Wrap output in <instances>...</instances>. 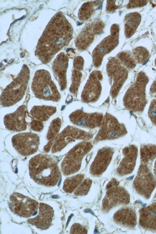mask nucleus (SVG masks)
Here are the masks:
<instances>
[{
	"label": "nucleus",
	"mask_w": 156,
	"mask_h": 234,
	"mask_svg": "<svg viewBox=\"0 0 156 234\" xmlns=\"http://www.w3.org/2000/svg\"><path fill=\"white\" fill-rule=\"evenodd\" d=\"M29 170L30 177L35 182L45 186H55L61 177L57 162L48 154H40L32 158Z\"/></svg>",
	"instance_id": "obj_2"
},
{
	"label": "nucleus",
	"mask_w": 156,
	"mask_h": 234,
	"mask_svg": "<svg viewBox=\"0 0 156 234\" xmlns=\"http://www.w3.org/2000/svg\"><path fill=\"white\" fill-rule=\"evenodd\" d=\"M91 75L82 94L83 100L86 101L96 100L100 93L101 86L99 82L95 76V74Z\"/></svg>",
	"instance_id": "obj_22"
},
{
	"label": "nucleus",
	"mask_w": 156,
	"mask_h": 234,
	"mask_svg": "<svg viewBox=\"0 0 156 234\" xmlns=\"http://www.w3.org/2000/svg\"><path fill=\"white\" fill-rule=\"evenodd\" d=\"M154 172L155 177L156 179V160L154 163Z\"/></svg>",
	"instance_id": "obj_41"
},
{
	"label": "nucleus",
	"mask_w": 156,
	"mask_h": 234,
	"mask_svg": "<svg viewBox=\"0 0 156 234\" xmlns=\"http://www.w3.org/2000/svg\"><path fill=\"white\" fill-rule=\"evenodd\" d=\"M141 15L137 12L127 14L125 18V34L127 38L131 37L136 32L141 20Z\"/></svg>",
	"instance_id": "obj_23"
},
{
	"label": "nucleus",
	"mask_w": 156,
	"mask_h": 234,
	"mask_svg": "<svg viewBox=\"0 0 156 234\" xmlns=\"http://www.w3.org/2000/svg\"><path fill=\"white\" fill-rule=\"evenodd\" d=\"M26 107L22 105L19 107L14 112L6 115L4 118L5 128L11 131L20 132L27 128L25 120Z\"/></svg>",
	"instance_id": "obj_14"
},
{
	"label": "nucleus",
	"mask_w": 156,
	"mask_h": 234,
	"mask_svg": "<svg viewBox=\"0 0 156 234\" xmlns=\"http://www.w3.org/2000/svg\"><path fill=\"white\" fill-rule=\"evenodd\" d=\"M149 81L148 77L143 71L137 74L136 79L128 89L124 98L125 107L135 112H142L147 103L146 88Z\"/></svg>",
	"instance_id": "obj_3"
},
{
	"label": "nucleus",
	"mask_w": 156,
	"mask_h": 234,
	"mask_svg": "<svg viewBox=\"0 0 156 234\" xmlns=\"http://www.w3.org/2000/svg\"><path fill=\"white\" fill-rule=\"evenodd\" d=\"M56 111L55 107L48 106H34L31 109L30 114L36 120L44 122L47 120Z\"/></svg>",
	"instance_id": "obj_24"
},
{
	"label": "nucleus",
	"mask_w": 156,
	"mask_h": 234,
	"mask_svg": "<svg viewBox=\"0 0 156 234\" xmlns=\"http://www.w3.org/2000/svg\"><path fill=\"white\" fill-rule=\"evenodd\" d=\"M44 127L43 122L37 120H33L30 123V129L35 131H41L43 129Z\"/></svg>",
	"instance_id": "obj_36"
},
{
	"label": "nucleus",
	"mask_w": 156,
	"mask_h": 234,
	"mask_svg": "<svg viewBox=\"0 0 156 234\" xmlns=\"http://www.w3.org/2000/svg\"><path fill=\"white\" fill-rule=\"evenodd\" d=\"M112 35L107 37L103 40L98 45L94 51V54L96 55H94V59L97 57V61L94 63L95 66H98L101 64V59L103 55L109 53L118 44V34L111 33ZM96 59L94 60L95 61Z\"/></svg>",
	"instance_id": "obj_21"
},
{
	"label": "nucleus",
	"mask_w": 156,
	"mask_h": 234,
	"mask_svg": "<svg viewBox=\"0 0 156 234\" xmlns=\"http://www.w3.org/2000/svg\"><path fill=\"white\" fill-rule=\"evenodd\" d=\"M141 163L147 165L156 158V145L148 144L142 146L140 150Z\"/></svg>",
	"instance_id": "obj_26"
},
{
	"label": "nucleus",
	"mask_w": 156,
	"mask_h": 234,
	"mask_svg": "<svg viewBox=\"0 0 156 234\" xmlns=\"http://www.w3.org/2000/svg\"><path fill=\"white\" fill-rule=\"evenodd\" d=\"M150 92L151 95H156V81L154 82L150 88Z\"/></svg>",
	"instance_id": "obj_40"
},
{
	"label": "nucleus",
	"mask_w": 156,
	"mask_h": 234,
	"mask_svg": "<svg viewBox=\"0 0 156 234\" xmlns=\"http://www.w3.org/2000/svg\"><path fill=\"white\" fill-rule=\"evenodd\" d=\"M31 87L35 96L38 98L55 102L60 99L57 88L47 70L40 69L36 71Z\"/></svg>",
	"instance_id": "obj_5"
},
{
	"label": "nucleus",
	"mask_w": 156,
	"mask_h": 234,
	"mask_svg": "<svg viewBox=\"0 0 156 234\" xmlns=\"http://www.w3.org/2000/svg\"><path fill=\"white\" fill-rule=\"evenodd\" d=\"M30 78V70L24 65L17 77L4 90L0 98L1 105L4 107L12 106L23 98Z\"/></svg>",
	"instance_id": "obj_4"
},
{
	"label": "nucleus",
	"mask_w": 156,
	"mask_h": 234,
	"mask_svg": "<svg viewBox=\"0 0 156 234\" xmlns=\"http://www.w3.org/2000/svg\"><path fill=\"white\" fill-rule=\"evenodd\" d=\"M119 184V182L115 179H113L108 183L106 186V189L108 190L118 186Z\"/></svg>",
	"instance_id": "obj_39"
},
{
	"label": "nucleus",
	"mask_w": 156,
	"mask_h": 234,
	"mask_svg": "<svg viewBox=\"0 0 156 234\" xmlns=\"http://www.w3.org/2000/svg\"><path fill=\"white\" fill-rule=\"evenodd\" d=\"M92 182L91 180L89 179H85L75 191V195L83 196L87 195L89 191Z\"/></svg>",
	"instance_id": "obj_30"
},
{
	"label": "nucleus",
	"mask_w": 156,
	"mask_h": 234,
	"mask_svg": "<svg viewBox=\"0 0 156 234\" xmlns=\"http://www.w3.org/2000/svg\"><path fill=\"white\" fill-rule=\"evenodd\" d=\"M132 55L136 62L142 64L147 62L149 57L148 51L142 46L138 47L134 49Z\"/></svg>",
	"instance_id": "obj_28"
},
{
	"label": "nucleus",
	"mask_w": 156,
	"mask_h": 234,
	"mask_svg": "<svg viewBox=\"0 0 156 234\" xmlns=\"http://www.w3.org/2000/svg\"><path fill=\"white\" fill-rule=\"evenodd\" d=\"M70 232L71 234H87V231L80 224L75 223L72 226Z\"/></svg>",
	"instance_id": "obj_35"
},
{
	"label": "nucleus",
	"mask_w": 156,
	"mask_h": 234,
	"mask_svg": "<svg viewBox=\"0 0 156 234\" xmlns=\"http://www.w3.org/2000/svg\"><path fill=\"white\" fill-rule=\"evenodd\" d=\"M100 128L95 137L94 142L106 140H113L126 134L124 126L120 124L114 117L108 114L103 118Z\"/></svg>",
	"instance_id": "obj_8"
},
{
	"label": "nucleus",
	"mask_w": 156,
	"mask_h": 234,
	"mask_svg": "<svg viewBox=\"0 0 156 234\" xmlns=\"http://www.w3.org/2000/svg\"><path fill=\"white\" fill-rule=\"evenodd\" d=\"M93 10V5L91 2L84 4L80 9L79 16L81 19L86 20L91 15Z\"/></svg>",
	"instance_id": "obj_31"
},
{
	"label": "nucleus",
	"mask_w": 156,
	"mask_h": 234,
	"mask_svg": "<svg viewBox=\"0 0 156 234\" xmlns=\"http://www.w3.org/2000/svg\"><path fill=\"white\" fill-rule=\"evenodd\" d=\"M107 3L106 9L109 12L114 11L117 9V5H115V2H112V1H108Z\"/></svg>",
	"instance_id": "obj_38"
},
{
	"label": "nucleus",
	"mask_w": 156,
	"mask_h": 234,
	"mask_svg": "<svg viewBox=\"0 0 156 234\" xmlns=\"http://www.w3.org/2000/svg\"><path fill=\"white\" fill-rule=\"evenodd\" d=\"M72 28L64 15L58 12L51 19L39 39L35 54L44 64H47L66 46L72 35Z\"/></svg>",
	"instance_id": "obj_1"
},
{
	"label": "nucleus",
	"mask_w": 156,
	"mask_h": 234,
	"mask_svg": "<svg viewBox=\"0 0 156 234\" xmlns=\"http://www.w3.org/2000/svg\"><path fill=\"white\" fill-rule=\"evenodd\" d=\"M83 59L81 57H76L74 61V67L78 70H82L83 69Z\"/></svg>",
	"instance_id": "obj_37"
},
{
	"label": "nucleus",
	"mask_w": 156,
	"mask_h": 234,
	"mask_svg": "<svg viewBox=\"0 0 156 234\" xmlns=\"http://www.w3.org/2000/svg\"><path fill=\"white\" fill-rule=\"evenodd\" d=\"M139 214L140 226L146 230L156 232V202L141 209Z\"/></svg>",
	"instance_id": "obj_19"
},
{
	"label": "nucleus",
	"mask_w": 156,
	"mask_h": 234,
	"mask_svg": "<svg viewBox=\"0 0 156 234\" xmlns=\"http://www.w3.org/2000/svg\"><path fill=\"white\" fill-rule=\"evenodd\" d=\"M81 73L79 72L74 70L73 74L72 83L70 88V91L72 93H74L77 90L80 81Z\"/></svg>",
	"instance_id": "obj_32"
},
{
	"label": "nucleus",
	"mask_w": 156,
	"mask_h": 234,
	"mask_svg": "<svg viewBox=\"0 0 156 234\" xmlns=\"http://www.w3.org/2000/svg\"><path fill=\"white\" fill-rule=\"evenodd\" d=\"M8 204L13 213L26 218L31 217L38 207V203L35 200L16 192L10 196Z\"/></svg>",
	"instance_id": "obj_10"
},
{
	"label": "nucleus",
	"mask_w": 156,
	"mask_h": 234,
	"mask_svg": "<svg viewBox=\"0 0 156 234\" xmlns=\"http://www.w3.org/2000/svg\"><path fill=\"white\" fill-rule=\"evenodd\" d=\"M68 59L63 52L60 53L55 59L52 66L53 73L58 81L62 90L66 87V72L68 66Z\"/></svg>",
	"instance_id": "obj_18"
},
{
	"label": "nucleus",
	"mask_w": 156,
	"mask_h": 234,
	"mask_svg": "<svg viewBox=\"0 0 156 234\" xmlns=\"http://www.w3.org/2000/svg\"><path fill=\"white\" fill-rule=\"evenodd\" d=\"M129 202V196L127 191L118 186L107 190L102 201V209L106 213L117 206L126 205Z\"/></svg>",
	"instance_id": "obj_12"
},
{
	"label": "nucleus",
	"mask_w": 156,
	"mask_h": 234,
	"mask_svg": "<svg viewBox=\"0 0 156 234\" xmlns=\"http://www.w3.org/2000/svg\"><path fill=\"white\" fill-rule=\"evenodd\" d=\"M147 2L146 0L129 1L126 7L130 9L142 7L146 5Z\"/></svg>",
	"instance_id": "obj_34"
},
{
	"label": "nucleus",
	"mask_w": 156,
	"mask_h": 234,
	"mask_svg": "<svg viewBox=\"0 0 156 234\" xmlns=\"http://www.w3.org/2000/svg\"><path fill=\"white\" fill-rule=\"evenodd\" d=\"M69 118L71 121L75 125L94 129L100 126L103 117L100 114H88L77 111L70 114Z\"/></svg>",
	"instance_id": "obj_13"
},
{
	"label": "nucleus",
	"mask_w": 156,
	"mask_h": 234,
	"mask_svg": "<svg viewBox=\"0 0 156 234\" xmlns=\"http://www.w3.org/2000/svg\"><path fill=\"white\" fill-rule=\"evenodd\" d=\"M61 126V120L58 118L53 119L49 127L46 137L48 143L44 147V151L48 152L53 144L54 140L58 134Z\"/></svg>",
	"instance_id": "obj_25"
},
{
	"label": "nucleus",
	"mask_w": 156,
	"mask_h": 234,
	"mask_svg": "<svg viewBox=\"0 0 156 234\" xmlns=\"http://www.w3.org/2000/svg\"><path fill=\"white\" fill-rule=\"evenodd\" d=\"M113 154V150L108 147L100 150L90 166L91 175L96 176L101 175L110 163Z\"/></svg>",
	"instance_id": "obj_15"
},
{
	"label": "nucleus",
	"mask_w": 156,
	"mask_h": 234,
	"mask_svg": "<svg viewBox=\"0 0 156 234\" xmlns=\"http://www.w3.org/2000/svg\"><path fill=\"white\" fill-rule=\"evenodd\" d=\"M114 221L117 224L133 229L136 224V216L134 209L129 207L122 208L118 211L113 216Z\"/></svg>",
	"instance_id": "obj_20"
},
{
	"label": "nucleus",
	"mask_w": 156,
	"mask_h": 234,
	"mask_svg": "<svg viewBox=\"0 0 156 234\" xmlns=\"http://www.w3.org/2000/svg\"><path fill=\"white\" fill-rule=\"evenodd\" d=\"M92 147L90 143L85 141L72 148L66 154L61 164L63 174L67 176L78 172L83 157L90 151Z\"/></svg>",
	"instance_id": "obj_6"
},
{
	"label": "nucleus",
	"mask_w": 156,
	"mask_h": 234,
	"mask_svg": "<svg viewBox=\"0 0 156 234\" xmlns=\"http://www.w3.org/2000/svg\"><path fill=\"white\" fill-rule=\"evenodd\" d=\"M93 137L92 134L76 128L68 126L55 138L51 148L54 153L61 151L69 143L77 140H88Z\"/></svg>",
	"instance_id": "obj_9"
},
{
	"label": "nucleus",
	"mask_w": 156,
	"mask_h": 234,
	"mask_svg": "<svg viewBox=\"0 0 156 234\" xmlns=\"http://www.w3.org/2000/svg\"><path fill=\"white\" fill-rule=\"evenodd\" d=\"M38 214L27 222L41 230L48 229L51 226L54 216V211L49 205L43 203L39 204Z\"/></svg>",
	"instance_id": "obj_17"
},
{
	"label": "nucleus",
	"mask_w": 156,
	"mask_h": 234,
	"mask_svg": "<svg viewBox=\"0 0 156 234\" xmlns=\"http://www.w3.org/2000/svg\"><path fill=\"white\" fill-rule=\"evenodd\" d=\"M123 153L124 157L121 161L116 171V173L120 176L129 175L133 172L136 165L138 149L134 145H131L124 148Z\"/></svg>",
	"instance_id": "obj_16"
},
{
	"label": "nucleus",
	"mask_w": 156,
	"mask_h": 234,
	"mask_svg": "<svg viewBox=\"0 0 156 234\" xmlns=\"http://www.w3.org/2000/svg\"><path fill=\"white\" fill-rule=\"evenodd\" d=\"M84 177V175L80 174L66 179L64 182L63 190L66 193H72L81 183Z\"/></svg>",
	"instance_id": "obj_27"
},
{
	"label": "nucleus",
	"mask_w": 156,
	"mask_h": 234,
	"mask_svg": "<svg viewBox=\"0 0 156 234\" xmlns=\"http://www.w3.org/2000/svg\"><path fill=\"white\" fill-rule=\"evenodd\" d=\"M120 61L126 68L132 69L136 66V62L132 54L127 52H122L119 56Z\"/></svg>",
	"instance_id": "obj_29"
},
{
	"label": "nucleus",
	"mask_w": 156,
	"mask_h": 234,
	"mask_svg": "<svg viewBox=\"0 0 156 234\" xmlns=\"http://www.w3.org/2000/svg\"><path fill=\"white\" fill-rule=\"evenodd\" d=\"M156 186V181L147 165L141 163L133 182L136 193L146 199L150 197Z\"/></svg>",
	"instance_id": "obj_7"
},
{
	"label": "nucleus",
	"mask_w": 156,
	"mask_h": 234,
	"mask_svg": "<svg viewBox=\"0 0 156 234\" xmlns=\"http://www.w3.org/2000/svg\"><path fill=\"white\" fill-rule=\"evenodd\" d=\"M148 115L152 123L156 126V99L153 100L151 102Z\"/></svg>",
	"instance_id": "obj_33"
},
{
	"label": "nucleus",
	"mask_w": 156,
	"mask_h": 234,
	"mask_svg": "<svg viewBox=\"0 0 156 234\" xmlns=\"http://www.w3.org/2000/svg\"><path fill=\"white\" fill-rule=\"evenodd\" d=\"M155 66H156V58L155 60Z\"/></svg>",
	"instance_id": "obj_42"
},
{
	"label": "nucleus",
	"mask_w": 156,
	"mask_h": 234,
	"mask_svg": "<svg viewBox=\"0 0 156 234\" xmlns=\"http://www.w3.org/2000/svg\"><path fill=\"white\" fill-rule=\"evenodd\" d=\"M13 147L21 155L28 156L36 153L39 144V138L32 133H23L16 134L12 139Z\"/></svg>",
	"instance_id": "obj_11"
}]
</instances>
